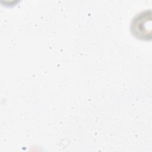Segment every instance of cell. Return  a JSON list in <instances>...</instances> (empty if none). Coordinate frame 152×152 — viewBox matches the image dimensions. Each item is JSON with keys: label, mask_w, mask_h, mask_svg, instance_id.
I'll use <instances>...</instances> for the list:
<instances>
[{"label": "cell", "mask_w": 152, "mask_h": 152, "mask_svg": "<svg viewBox=\"0 0 152 152\" xmlns=\"http://www.w3.org/2000/svg\"><path fill=\"white\" fill-rule=\"evenodd\" d=\"M147 14L143 13L136 17L131 24L133 34L140 39H147Z\"/></svg>", "instance_id": "obj_1"}]
</instances>
